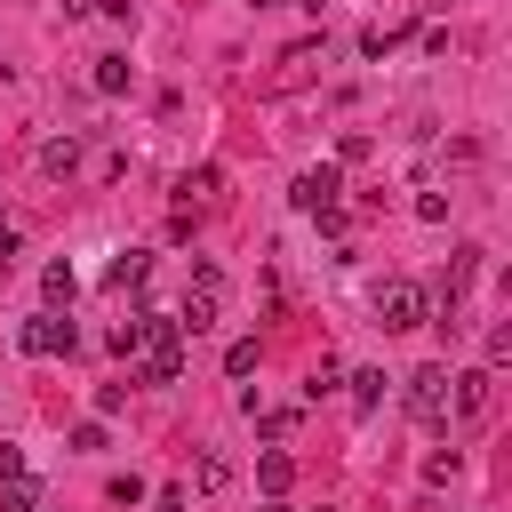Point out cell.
I'll return each instance as SVG.
<instances>
[{"label":"cell","instance_id":"1","mask_svg":"<svg viewBox=\"0 0 512 512\" xmlns=\"http://www.w3.org/2000/svg\"><path fill=\"white\" fill-rule=\"evenodd\" d=\"M112 344L136 360L144 384H176V368H184V328H176L168 312H136V320H120Z\"/></svg>","mask_w":512,"mask_h":512},{"label":"cell","instance_id":"2","mask_svg":"<svg viewBox=\"0 0 512 512\" xmlns=\"http://www.w3.org/2000/svg\"><path fill=\"white\" fill-rule=\"evenodd\" d=\"M216 312H224V272H216V264H192V288H184L176 328H184V336H200V328H216Z\"/></svg>","mask_w":512,"mask_h":512},{"label":"cell","instance_id":"3","mask_svg":"<svg viewBox=\"0 0 512 512\" xmlns=\"http://www.w3.org/2000/svg\"><path fill=\"white\" fill-rule=\"evenodd\" d=\"M424 312H432V296H424L416 280H384V288H376V320H384V328H424Z\"/></svg>","mask_w":512,"mask_h":512},{"label":"cell","instance_id":"4","mask_svg":"<svg viewBox=\"0 0 512 512\" xmlns=\"http://www.w3.org/2000/svg\"><path fill=\"white\" fill-rule=\"evenodd\" d=\"M488 408H496V376H488V368H464V376H448V416L480 424Z\"/></svg>","mask_w":512,"mask_h":512},{"label":"cell","instance_id":"5","mask_svg":"<svg viewBox=\"0 0 512 512\" xmlns=\"http://www.w3.org/2000/svg\"><path fill=\"white\" fill-rule=\"evenodd\" d=\"M408 416L416 424H448V368H416L408 376Z\"/></svg>","mask_w":512,"mask_h":512},{"label":"cell","instance_id":"6","mask_svg":"<svg viewBox=\"0 0 512 512\" xmlns=\"http://www.w3.org/2000/svg\"><path fill=\"white\" fill-rule=\"evenodd\" d=\"M336 192H344V176H336V168H304V176H296V208H312V216H328V208H336Z\"/></svg>","mask_w":512,"mask_h":512},{"label":"cell","instance_id":"7","mask_svg":"<svg viewBox=\"0 0 512 512\" xmlns=\"http://www.w3.org/2000/svg\"><path fill=\"white\" fill-rule=\"evenodd\" d=\"M24 352H72V320H56V312H40V320H24Z\"/></svg>","mask_w":512,"mask_h":512},{"label":"cell","instance_id":"8","mask_svg":"<svg viewBox=\"0 0 512 512\" xmlns=\"http://www.w3.org/2000/svg\"><path fill=\"white\" fill-rule=\"evenodd\" d=\"M80 168V136H48L40 144V176H72Z\"/></svg>","mask_w":512,"mask_h":512},{"label":"cell","instance_id":"9","mask_svg":"<svg viewBox=\"0 0 512 512\" xmlns=\"http://www.w3.org/2000/svg\"><path fill=\"white\" fill-rule=\"evenodd\" d=\"M32 504H40V480L8 472V480H0V512H32Z\"/></svg>","mask_w":512,"mask_h":512},{"label":"cell","instance_id":"10","mask_svg":"<svg viewBox=\"0 0 512 512\" xmlns=\"http://www.w3.org/2000/svg\"><path fill=\"white\" fill-rule=\"evenodd\" d=\"M128 80H136V64H128V56H96V88H104V96H120Z\"/></svg>","mask_w":512,"mask_h":512},{"label":"cell","instance_id":"11","mask_svg":"<svg viewBox=\"0 0 512 512\" xmlns=\"http://www.w3.org/2000/svg\"><path fill=\"white\" fill-rule=\"evenodd\" d=\"M216 184H224V176H216V168H192V176H184V184H176V192H184V200H216Z\"/></svg>","mask_w":512,"mask_h":512},{"label":"cell","instance_id":"12","mask_svg":"<svg viewBox=\"0 0 512 512\" xmlns=\"http://www.w3.org/2000/svg\"><path fill=\"white\" fill-rule=\"evenodd\" d=\"M104 280H112V288H136V280H144V256H136V248H128V256H112V272H104Z\"/></svg>","mask_w":512,"mask_h":512},{"label":"cell","instance_id":"13","mask_svg":"<svg viewBox=\"0 0 512 512\" xmlns=\"http://www.w3.org/2000/svg\"><path fill=\"white\" fill-rule=\"evenodd\" d=\"M40 288H48V304H72V264H48Z\"/></svg>","mask_w":512,"mask_h":512},{"label":"cell","instance_id":"14","mask_svg":"<svg viewBox=\"0 0 512 512\" xmlns=\"http://www.w3.org/2000/svg\"><path fill=\"white\" fill-rule=\"evenodd\" d=\"M336 384H344V368H336V360H320V368L304 376V400H320V392H336Z\"/></svg>","mask_w":512,"mask_h":512},{"label":"cell","instance_id":"15","mask_svg":"<svg viewBox=\"0 0 512 512\" xmlns=\"http://www.w3.org/2000/svg\"><path fill=\"white\" fill-rule=\"evenodd\" d=\"M224 368H232V376H256V336H240V344L224 352Z\"/></svg>","mask_w":512,"mask_h":512},{"label":"cell","instance_id":"16","mask_svg":"<svg viewBox=\"0 0 512 512\" xmlns=\"http://www.w3.org/2000/svg\"><path fill=\"white\" fill-rule=\"evenodd\" d=\"M352 400H360V408H376V400H384V376H376V368H360V376H352Z\"/></svg>","mask_w":512,"mask_h":512},{"label":"cell","instance_id":"17","mask_svg":"<svg viewBox=\"0 0 512 512\" xmlns=\"http://www.w3.org/2000/svg\"><path fill=\"white\" fill-rule=\"evenodd\" d=\"M256 480H264V488H272V496H280V488H288V456H280V448H272V456H264V464H256Z\"/></svg>","mask_w":512,"mask_h":512},{"label":"cell","instance_id":"18","mask_svg":"<svg viewBox=\"0 0 512 512\" xmlns=\"http://www.w3.org/2000/svg\"><path fill=\"white\" fill-rule=\"evenodd\" d=\"M224 480H232V464H224V456L208 448V456H200V488H224Z\"/></svg>","mask_w":512,"mask_h":512},{"label":"cell","instance_id":"19","mask_svg":"<svg viewBox=\"0 0 512 512\" xmlns=\"http://www.w3.org/2000/svg\"><path fill=\"white\" fill-rule=\"evenodd\" d=\"M152 512H184V488H160V496H152Z\"/></svg>","mask_w":512,"mask_h":512},{"label":"cell","instance_id":"20","mask_svg":"<svg viewBox=\"0 0 512 512\" xmlns=\"http://www.w3.org/2000/svg\"><path fill=\"white\" fill-rule=\"evenodd\" d=\"M16 240H24V232H16V224H8V216H0V264H8V256H16Z\"/></svg>","mask_w":512,"mask_h":512},{"label":"cell","instance_id":"21","mask_svg":"<svg viewBox=\"0 0 512 512\" xmlns=\"http://www.w3.org/2000/svg\"><path fill=\"white\" fill-rule=\"evenodd\" d=\"M96 8H104V0H64V16H96Z\"/></svg>","mask_w":512,"mask_h":512},{"label":"cell","instance_id":"22","mask_svg":"<svg viewBox=\"0 0 512 512\" xmlns=\"http://www.w3.org/2000/svg\"><path fill=\"white\" fill-rule=\"evenodd\" d=\"M256 8H288V0H256Z\"/></svg>","mask_w":512,"mask_h":512},{"label":"cell","instance_id":"23","mask_svg":"<svg viewBox=\"0 0 512 512\" xmlns=\"http://www.w3.org/2000/svg\"><path fill=\"white\" fill-rule=\"evenodd\" d=\"M0 280H8V264H0Z\"/></svg>","mask_w":512,"mask_h":512}]
</instances>
